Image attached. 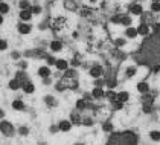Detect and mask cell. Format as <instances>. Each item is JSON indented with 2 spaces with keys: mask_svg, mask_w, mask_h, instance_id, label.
<instances>
[{
  "mask_svg": "<svg viewBox=\"0 0 160 145\" xmlns=\"http://www.w3.org/2000/svg\"><path fill=\"white\" fill-rule=\"evenodd\" d=\"M119 24H122L125 28L131 26V24H133V17H131L130 14H122V18H121V23Z\"/></svg>",
  "mask_w": 160,
  "mask_h": 145,
  "instance_id": "27",
  "label": "cell"
},
{
  "mask_svg": "<svg viewBox=\"0 0 160 145\" xmlns=\"http://www.w3.org/2000/svg\"><path fill=\"white\" fill-rule=\"evenodd\" d=\"M92 96H93V101H102L104 98H105V90H104V87H95L93 85V89H92Z\"/></svg>",
  "mask_w": 160,
  "mask_h": 145,
  "instance_id": "10",
  "label": "cell"
},
{
  "mask_svg": "<svg viewBox=\"0 0 160 145\" xmlns=\"http://www.w3.org/2000/svg\"><path fill=\"white\" fill-rule=\"evenodd\" d=\"M29 9H31V12H32L34 15H41V14H43V6L38 5V3H34Z\"/></svg>",
  "mask_w": 160,
  "mask_h": 145,
  "instance_id": "36",
  "label": "cell"
},
{
  "mask_svg": "<svg viewBox=\"0 0 160 145\" xmlns=\"http://www.w3.org/2000/svg\"><path fill=\"white\" fill-rule=\"evenodd\" d=\"M8 50V41L5 38H0V52H5Z\"/></svg>",
  "mask_w": 160,
  "mask_h": 145,
  "instance_id": "50",
  "label": "cell"
},
{
  "mask_svg": "<svg viewBox=\"0 0 160 145\" xmlns=\"http://www.w3.org/2000/svg\"><path fill=\"white\" fill-rule=\"evenodd\" d=\"M46 64H48V66H49V67H52V66H55V63H57V58H55V57H53V54H52V52H50L49 55H48V57H46Z\"/></svg>",
  "mask_w": 160,
  "mask_h": 145,
  "instance_id": "43",
  "label": "cell"
},
{
  "mask_svg": "<svg viewBox=\"0 0 160 145\" xmlns=\"http://www.w3.org/2000/svg\"><path fill=\"white\" fill-rule=\"evenodd\" d=\"M17 133L20 134V136H29V133H31V128H29L28 125H20V127L17 128Z\"/></svg>",
  "mask_w": 160,
  "mask_h": 145,
  "instance_id": "39",
  "label": "cell"
},
{
  "mask_svg": "<svg viewBox=\"0 0 160 145\" xmlns=\"http://www.w3.org/2000/svg\"><path fill=\"white\" fill-rule=\"evenodd\" d=\"M37 75L40 78H46V76H52V70L48 64H43L37 69Z\"/></svg>",
  "mask_w": 160,
  "mask_h": 145,
  "instance_id": "17",
  "label": "cell"
},
{
  "mask_svg": "<svg viewBox=\"0 0 160 145\" xmlns=\"http://www.w3.org/2000/svg\"><path fill=\"white\" fill-rule=\"evenodd\" d=\"M69 121L72 122V125H81V121H82V113L78 111L76 109H73L70 113H69Z\"/></svg>",
  "mask_w": 160,
  "mask_h": 145,
  "instance_id": "9",
  "label": "cell"
},
{
  "mask_svg": "<svg viewBox=\"0 0 160 145\" xmlns=\"http://www.w3.org/2000/svg\"><path fill=\"white\" fill-rule=\"evenodd\" d=\"M62 78H67V80H73V78H79V72H78V69H75V67H69V69H66L61 75Z\"/></svg>",
  "mask_w": 160,
  "mask_h": 145,
  "instance_id": "16",
  "label": "cell"
},
{
  "mask_svg": "<svg viewBox=\"0 0 160 145\" xmlns=\"http://www.w3.org/2000/svg\"><path fill=\"white\" fill-rule=\"evenodd\" d=\"M107 8H108V3L107 2H102L101 3V9H107Z\"/></svg>",
  "mask_w": 160,
  "mask_h": 145,
  "instance_id": "57",
  "label": "cell"
},
{
  "mask_svg": "<svg viewBox=\"0 0 160 145\" xmlns=\"http://www.w3.org/2000/svg\"><path fill=\"white\" fill-rule=\"evenodd\" d=\"M32 17H34V14L31 12V9H20V12H18L20 22H31Z\"/></svg>",
  "mask_w": 160,
  "mask_h": 145,
  "instance_id": "19",
  "label": "cell"
},
{
  "mask_svg": "<svg viewBox=\"0 0 160 145\" xmlns=\"http://www.w3.org/2000/svg\"><path fill=\"white\" fill-rule=\"evenodd\" d=\"M43 102H44L49 109H55V107H58V99L53 96V95H44Z\"/></svg>",
  "mask_w": 160,
  "mask_h": 145,
  "instance_id": "15",
  "label": "cell"
},
{
  "mask_svg": "<svg viewBox=\"0 0 160 145\" xmlns=\"http://www.w3.org/2000/svg\"><path fill=\"white\" fill-rule=\"evenodd\" d=\"M95 118L93 116H88V115H82V121H81V125L84 127H93L95 125Z\"/></svg>",
  "mask_w": 160,
  "mask_h": 145,
  "instance_id": "25",
  "label": "cell"
},
{
  "mask_svg": "<svg viewBox=\"0 0 160 145\" xmlns=\"http://www.w3.org/2000/svg\"><path fill=\"white\" fill-rule=\"evenodd\" d=\"M17 31H18L20 35H29L32 32V24L29 22H20L17 24Z\"/></svg>",
  "mask_w": 160,
  "mask_h": 145,
  "instance_id": "8",
  "label": "cell"
},
{
  "mask_svg": "<svg viewBox=\"0 0 160 145\" xmlns=\"http://www.w3.org/2000/svg\"><path fill=\"white\" fill-rule=\"evenodd\" d=\"M73 145H86V144H82V142H76V144H73Z\"/></svg>",
  "mask_w": 160,
  "mask_h": 145,
  "instance_id": "59",
  "label": "cell"
},
{
  "mask_svg": "<svg viewBox=\"0 0 160 145\" xmlns=\"http://www.w3.org/2000/svg\"><path fill=\"white\" fill-rule=\"evenodd\" d=\"M136 66H148L151 69H160V35H147L139 49L131 54Z\"/></svg>",
  "mask_w": 160,
  "mask_h": 145,
  "instance_id": "1",
  "label": "cell"
},
{
  "mask_svg": "<svg viewBox=\"0 0 160 145\" xmlns=\"http://www.w3.org/2000/svg\"><path fill=\"white\" fill-rule=\"evenodd\" d=\"M22 90H23V93H26V95H32L35 92V84L29 80V81H26L25 84H22Z\"/></svg>",
  "mask_w": 160,
  "mask_h": 145,
  "instance_id": "22",
  "label": "cell"
},
{
  "mask_svg": "<svg viewBox=\"0 0 160 145\" xmlns=\"http://www.w3.org/2000/svg\"><path fill=\"white\" fill-rule=\"evenodd\" d=\"M41 84L43 85H52L53 84V81H52L50 76H46V78H41Z\"/></svg>",
  "mask_w": 160,
  "mask_h": 145,
  "instance_id": "53",
  "label": "cell"
},
{
  "mask_svg": "<svg viewBox=\"0 0 160 145\" xmlns=\"http://www.w3.org/2000/svg\"><path fill=\"white\" fill-rule=\"evenodd\" d=\"M78 12H79V15L84 17V18H88L90 15H93V9H92V8H86V6H81V8L78 9Z\"/></svg>",
  "mask_w": 160,
  "mask_h": 145,
  "instance_id": "30",
  "label": "cell"
},
{
  "mask_svg": "<svg viewBox=\"0 0 160 145\" xmlns=\"http://www.w3.org/2000/svg\"><path fill=\"white\" fill-rule=\"evenodd\" d=\"M53 89L58 92V93H64L66 90H67V87H66V84L62 83L61 80H57L55 83H53Z\"/></svg>",
  "mask_w": 160,
  "mask_h": 145,
  "instance_id": "28",
  "label": "cell"
},
{
  "mask_svg": "<svg viewBox=\"0 0 160 145\" xmlns=\"http://www.w3.org/2000/svg\"><path fill=\"white\" fill-rule=\"evenodd\" d=\"M69 64H70V67H75V69H78V67H81L82 61L78 60V58H72V60L69 61Z\"/></svg>",
  "mask_w": 160,
  "mask_h": 145,
  "instance_id": "48",
  "label": "cell"
},
{
  "mask_svg": "<svg viewBox=\"0 0 160 145\" xmlns=\"http://www.w3.org/2000/svg\"><path fill=\"white\" fill-rule=\"evenodd\" d=\"M151 31H152V34H156V35H160V23H154L151 24Z\"/></svg>",
  "mask_w": 160,
  "mask_h": 145,
  "instance_id": "49",
  "label": "cell"
},
{
  "mask_svg": "<svg viewBox=\"0 0 160 145\" xmlns=\"http://www.w3.org/2000/svg\"><path fill=\"white\" fill-rule=\"evenodd\" d=\"M75 109L78 110V111H81V113H82V111H86L87 110V101L82 96L78 98V99H76V102H75Z\"/></svg>",
  "mask_w": 160,
  "mask_h": 145,
  "instance_id": "24",
  "label": "cell"
},
{
  "mask_svg": "<svg viewBox=\"0 0 160 145\" xmlns=\"http://www.w3.org/2000/svg\"><path fill=\"white\" fill-rule=\"evenodd\" d=\"M136 29H137V34H139V35L147 37V35H149L151 26H149V24H148L147 22H140V23H139V26H137Z\"/></svg>",
  "mask_w": 160,
  "mask_h": 145,
  "instance_id": "12",
  "label": "cell"
},
{
  "mask_svg": "<svg viewBox=\"0 0 160 145\" xmlns=\"http://www.w3.org/2000/svg\"><path fill=\"white\" fill-rule=\"evenodd\" d=\"M9 57H11V60H12V61H18L20 58H23L22 52H20V50H17V49H14V50H11Z\"/></svg>",
  "mask_w": 160,
  "mask_h": 145,
  "instance_id": "40",
  "label": "cell"
},
{
  "mask_svg": "<svg viewBox=\"0 0 160 145\" xmlns=\"http://www.w3.org/2000/svg\"><path fill=\"white\" fill-rule=\"evenodd\" d=\"M113 46L122 49L123 46H127V38H125V37H118V38H114V40H113Z\"/></svg>",
  "mask_w": 160,
  "mask_h": 145,
  "instance_id": "31",
  "label": "cell"
},
{
  "mask_svg": "<svg viewBox=\"0 0 160 145\" xmlns=\"http://www.w3.org/2000/svg\"><path fill=\"white\" fill-rule=\"evenodd\" d=\"M58 132H60V128H58V124H52V125L49 127V133L50 134H57Z\"/></svg>",
  "mask_w": 160,
  "mask_h": 145,
  "instance_id": "52",
  "label": "cell"
},
{
  "mask_svg": "<svg viewBox=\"0 0 160 145\" xmlns=\"http://www.w3.org/2000/svg\"><path fill=\"white\" fill-rule=\"evenodd\" d=\"M79 37H81V32H79V31H73V32H72V38L79 40Z\"/></svg>",
  "mask_w": 160,
  "mask_h": 145,
  "instance_id": "55",
  "label": "cell"
},
{
  "mask_svg": "<svg viewBox=\"0 0 160 145\" xmlns=\"http://www.w3.org/2000/svg\"><path fill=\"white\" fill-rule=\"evenodd\" d=\"M118 98V92H114L113 89H108V90H105V99L111 102V101H114Z\"/></svg>",
  "mask_w": 160,
  "mask_h": 145,
  "instance_id": "34",
  "label": "cell"
},
{
  "mask_svg": "<svg viewBox=\"0 0 160 145\" xmlns=\"http://www.w3.org/2000/svg\"><path fill=\"white\" fill-rule=\"evenodd\" d=\"M11 107H12L15 111H23V110H26L25 101H23L22 98H15L12 101V104H11Z\"/></svg>",
  "mask_w": 160,
  "mask_h": 145,
  "instance_id": "20",
  "label": "cell"
},
{
  "mask_svg": "<svg viewBox=\"0 0 160 145\" xmlns=\"http://www.w3.org/2000/svg\"><path fill=\"white\" fill-rule=\"evenodd\" d=\"M62 6L69 12H78V9L81 8V2L79 0H62Z\"/></svg>",
  "mask_w": 160,
  "mask_h": 145,
  "instance_id": "6",
  "label": "cell"
},
{
  "mask_svg": "<svg viewBox=\"0 0 160 145\" xmlns=\"http://www.w3.org/2000/svg\"><path fill=\"white\" fill-rule=\"evenodd\" d=\"M17 64V69H22V70H26L28 69V66H29V61L26 60V58H20V60L15 63Z\"/></svg>",
  "mask_w": 160,
  "mask_h": 145,
  "instance_id": "38",
  "label": "cell"
},
{
  "mask_svg": "<svg viewBox=\"0 0 160 145\" xmlns=\"http://www.w3.org/2000/svg\"><path fill=\"white\" fill-rule=\"evenodd\" d=\"M55 67H57V70H60V72H64L66 69H69V67H70V64H69V61L64 60V58H57Z\"/></svg>",
  "mask_w": 160,
  "mask_h": 145,
  "instance_id": "21",
  "label": "cell"
},
{
  "mask_svg": "<svg viewBox=\"0 0 160 145\" xmlns=\"http://www.w3.org/2000/svg\"><path fill=\"white\" fill-rule=\"evenodd\" d=\"M136 73H137V66H128L125 69V76L127 78H133Z\"/></svg>",
  "mask_w": 160,
  "mask_h": 145,
  "instance_id": "35",
  "label": "cell"
},
{
  "mask_svg": "<svg viewBox=\"0 0 160 145\" xmlns=\"http://www.w3.org/2000/svg\"><path fill=\"white\" fill-rule=\"evenodd\" d=\"M110 57H113L118 63H122V61L127 60L128 54H125L123 50H121V48H111L110 49Z\"/></svg>",
  "mask_w": 160,
  "mask_h": 145,
  "instance_id": "7",
  "label": "cell"
},
{
  "mask_svg": "<svg viewBox=\"0 0 160 145\" xmlns=\"http://www.w3.org/2000/svg\"><path fill=\"white\" fill-rule=\"evenodd\" d=\"M149 11L151 12H160V2H151Z\"/></svg>",
  "mask_w": 160,
  "mask_h": 145,
  "instance_id": "46",
  "label": "cell"
},
{
  "mask_svg": "<svg viewBox=\"0 0 160 145\" xmlns=\"http://www.w3.org/2000/svg\"><path fill=\"white\" fill-rule=\"evenodd\" d=\"M149 139L154 141V142H159L160 141V132L159 130H152V132H149Z\"/></svg>",
  "mask_w": 160,
  "mask_h": 145,
  "instance_id": "44",
  "label": "cell"
},
{
  "mask_svg": "<svg viewBox=\"0 0 160 145\" xmlns=\"http://www.w3.org/2000/svg\"><path fill=\"white\" fill-rule=\"evenodd\" d=\"M121 18H122V14H111L110 15V23L119 24L121 23Z\"/></svg>",
  "mask_w": 160,
  "mask_h": 145,
  "instance_id": "42",
  "label": "cell"
},
{
  "mask_svg": "<svg viewBox=\"0 0 160 145\" xmlns=\"http://www.w3.org/2000/svg\"><path fill=\"white\" fill-rule=\"evenodd\" d=\"M128 9H130V14H133V15H142L143 14V6L140 3H136V0L131 5H128Z\"/></svg>",
  "mask_w": 160,
  "mask_h": 145,
  "instance_id": "13",
  "label": "cell"
},
{
  "mask_svg": "<svg viewBox=\"0 0 160 145\" xmlns=\"http://www.w3.org/2000/svg\"><path fill=\"white\" fill-rule=\"evenodd\" d=\"M72 122L69 121V119H61V121L58 122V128H60V132L62 133H69L70 130H72Z\"/></svg>",
  "mask_w": 160,
  "mask_h": 145,
  "instance_id": "18",
  "label": "cell"
},
{
  "mask_svg": "<svg viewBox=\"0 0 160 145\" xmlns=\"http://www.w3.org/2000/svg\"><path fill=\"white\" fill-rule=\"evenodd\" d=\"M32 6L31 0H18V8L20 9H29Z\"/></svg>",
  "mask_w": 160,
  "mask_h": 145,
  "instance_id": "41",
  "label": "cell"
},
{
  "mask_svg": "<svg viewBox=\"0 0 160 145\" xmlns=\"http://www.w3.org/2000/svg\"><path fill=\"white\" fill-rule=\"evenodd\" d=\"M0 133L5 137H14L17 133V128L14 127V124L11 121L6 119H0Z\"/></svg>",
  "mask_w": 160,
  "mask_h": 145,
  "instance_id": "3",
  "label": "cell"
},
{
  "mask_svg": "<svg viewBox=\"0 0 160 145\" xmlns=\"http://www.w3.org/2000/svg\"><path fill=\"white\" fill-rule=\"evenodd\" d=\"M136 2H143V0H136Z\"/></svg>",
  "mask_w": 160,
  "mask_h": 145,
  "instance_id": "62",
  "label": "cell"
},
{
  "mask_svg": "<svg viewBox=\"0 0 160 145\" xmlns=\"http://www.w3.org/2000/svg\"><path fill=\"white\" fill-rule=\"evenodd\" d=\"M104 66L102 64H99V63H93L92 66H90V69H88V75L95 80V78H101V76H104Z\"/></svg>",
  "mask_w": 160,
  "mask_h": 145,
  "instance_id": "4",
  "label": "cell"
},
{
  "mask_svg": "<svg viewBox=\"0 0 160 145\" xmlns=\"http://www.w3.org/2000/svg\"><path fill=\"white\" fill-rule=\"evenodd\" d=\"M50 52H48L44 46H37L32 49V60H46Z\"/></svg>",
  "mask_w": 160,
  "mask_h": 145,
  "instance_id": "5",
  "label": "cell"
},
{
  "mask_svg": "<svg viewBox=\"0 0 160 145\" xmlns=\"http://www.w3.org/2000/svg\"><path fill=\"white\" fill-rule=\"evenodd\" d=\"M93 85H95V87H104V85H105V80H104V76H101V78H95V80H93Z\"/></svg>",
  "mask_w": 160,
  "mask_h": 145,
  "instance_id": "47",
  "label": "cell"
},
{
  "mask_svg": "<svg viewBox=\"0 0 160 145\" xmlns=\"http://www.w3.org/2000/svg\"><path fill=\"white\" fill-rule=\"evenodd\" d=\"M110 104H111V107H113V110H122V109H123V102H121V101H118V99L111 101Z\"/></svg>",
  "mask_w": 160,
  "mask_h": 145,
  "instance_id": "45",
  "label": "cell"
},
{
  "mask_svg": "<svg viewBox=\"0 0 160 145\" xmlns=\"http://www.w3.org/2000/svg\"><path fill=\"white\" fill-rule=\"evenodd\" d=\"M8 89H9V90H12V92H15V90L22 89V83H20L18 80L12 78V80H9V81H8Z\"/></svg>",
  "mask_w": 160,
  "mask_h": 145,
  "instance_id": "26",
  "label": "cell"
},
{
  "mask_svg": "<svg viewBox=\"0 0 160 145\" xmlns=\"http://www.w3.org/2000/svg\"><path fill=\"white\" fill-rule=\"evenodd\" d=\"M116 99L125 104V102L130 99V93H128V92H125V90H122V92H118V98H116Z\"/></svg>",
  "mask_w": 160,
  "mask_h": 145,
  "instance_id": "37",
  "label": "cell"
},
{
  "mask_svg": "<svg viewBox=\"0 0 160 145\" xmlns=\"http://www.w3.org/2000/svg\"><path fill=\"white\" fill-rule=\"evenodd\" d=\"M38 145H46V142H40V144Z\"/></svg>",
  "mask_w": 160,
  "mask_h": 145,
  "instance_id": "60",
  "label": "cell"
},
{
  "mask_svg": "<svg viewBox=\"0 0 160 145\" xmlns=\"http://www.w3.org/2000/svg\"><path fill=\"white\" fill-rule=\"evenodd\" d=\"M151 89H149V84H148L147 81H140V83H137V92H140V93H147L149 92Z\"/></svg>",
  "mask_w": 160,
  "mask_h": 145,
  "instance_id": "32",
  "label": "cell"
},
{
  "mask_svg": "<svg viewBox=\"0 0 160 145\" xmlns=\"http://www.w3.org/2000/svg\"><path fill=\"white\" fill-rule=\"evenodd\" d=\"M82 98L86 99L87 102H90V101H93V96H92V93H90V92H86V93H82Z\"/></svg>",
  "mask_w": 160,
  "mask_h": 145,
  "instance_id": "54",
  "label": "cell"
},
{
  "mask_svg": "<svg viewBox=\"0 0 160 145\" xmlns=\"http://www.w3.org/2000/svg\"><path fill=\"white\" fill-rule=\"evenodd\" d=\"M123 35L125 38H130V40H133V38H137V29H136L134 26H128V28H125V31H123Z\"/></svg>",
  "mask_w": 160,
  "mask_h": 145,
  "instance_id": "23",
  "label": "cell"
},
{
  "mask_svg": "<svg viewBox=\"0 0 160 145\" xmlns=\"http://www.w3.org/2000/svg\"><path fill=\"white\" fill-rule=\"evenodd\" d=\"M14 78L15 80H18L22 84H25L26 81H29L31 78H29V73L26 72V70H22V69H17V72L14 73Z\"/></svg>",
  "mask_w": 160,
  "mask_h": 145,
  "instance_id": "14",
  "label": "cell"
},
{
  "mask_svg": "<svg viewBox=\"0 0 160 145\" xmlns=\"http://www.w3.org/2000/svg\"><path fill=\"white\" fill-rule=\"evenodd\" d=\"M107 137L105 145H139L140 139L139 134L134 130H119V132H111Z\"/></svg>",
  "mask_w": 160,
  "mask_h": 145,
  "instance_id": "2",
  "label": "cell"
},
{
  "mask_svg": "<svg viewBox=\"0 0 160 145\" xmlns=\"http://www.w3.org/2000/svg\"><path fill=\"white\" fill-rule=\"evenodd\" d=\"M62 49H64V44H62L61 40H52L49 43V50L52 52V54H58V52H61Z\"/></svg>",
  "mask_w": 160,
  "mask_h": 145,
  "instance_id": "11",
  "label": "cell"
},
{
  "mask_svg": "<svg viewBox=\"0 0 160 145\" xmlns=\"http://www.w3.org/2000/svg\"><path fill=\"white\" fill-rule=\"evenodd\" d=\"M3 23H5V15H2V14H0V26H2Z\"/></svg>",
  "mask_w": 160,
  "mask_h": 145,
  "instance_id": "58",
  "label": "cell"
},
{
  "mask_svg": "<svg viewBox=\"0 0 160 145\" xmlns=\"http://www.w3.org/2000/svg\"><path fill=\"white\" fill-rule=\"evenodd\" d=\"M101 130H102L104 133H111V132L114 130V125H113L110 121H104L101 124Z\"/></svg>",
  "mask_w": 160,
  "mask_h": 145,
  "instance_id": "29",
  "label": "cell"
},
{
  "mask_svg": "<svg viewBox=\"0 0 160 145\" xmlns=\"http://www.w3.org/2000/svg\"><path fill=\"white\" fill-rule=\"evenodd\" d=\"M151 2H160V0H151Z\"/></svg>",
  "mask_w": 160,
  "mask_h": 145,
  "instance_id": "61",
  "label": "cell"
},
{
  "mask_svg": "<svg viewBox=\"0 0 160 145\" xmlns=\"http://www.w3.org/2000/svg\"><path fill=\"white\" fill-rule=\"evenodd\" d=\"M5 116H6V111L3 109H0V119H5Z\"/></svg>",
  "mask_w": 160,
  "mask_h": 145,
  "instance_id": "56",
  "label": "cell"
},
{
  "mask_svg": "<svg viewBox=\"0 0 160 145\" xmlns=\"http://www.w3.org/2000/svg\"><path fill=\"white\" fill-rule=\"evenodd\" d=\"M48 28H49V18H48V20H43L41 23L38 24V29H40V31H46Z\"/></svg>",
  "mask_w": 160,
  "mask_h": 145,
  "instance_id": "51",
  "label": "cell"
},
{
  "mask_svg": "<svg viewBox=\"0 0 160 145\" xmlns=\"http://www.w3.org/2000/svg\"><path fill=\"white\" fill-rule=\"evenodd\" d=\"M9 11H11L9 3L8 2H0V14L2 15H6V14H9Z\"/></svg>",
  "mask_w": 160,
  "mask_h": 145,
  "instance_id": "33",
  "label": "cell"
}]
</instances>
